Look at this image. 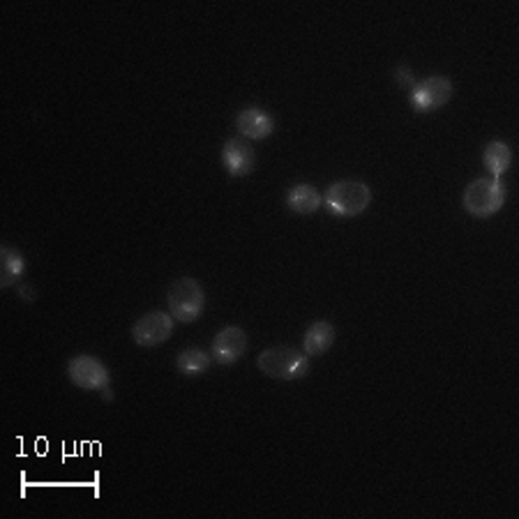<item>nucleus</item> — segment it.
<instances>
[{"instance_id":"nucleus-8","label":"nucleus","mask_w":519,"mask_h":519,"mask_svg":"<svg viewBox=\"0 0 519 519\" xmlns=\"http://www.w3.org/2000/svg\"><path fill=\"white\" fill-rule=\"evenodd\" d=\"M245 351H248V335L238 325H227L224 330H219L210 346V354L219 365H233Z\"/></svg>"},{"instance_id":"nucleus-6","label":"nucleus","mask_w":519,"mask_h":519,"mask_svg":"<svg viewBox=\"0 0 519 519\" xmlns=\"http://www.w3.org/2000/svg\"><path fill=\"white\" fill-rule=\"evenodd\" d=\"M174 316L171 312H151L143 314L134 325H132V340L139 346L146 349H155V346L164 344L174 333Z\"/></svg>"},{"instance_id":"nucleus-2","label":"nucleus","mask_w":519,"mask_h":519,"mask_svg":"<svg viewBox=\"0 0 519 519\" xmlns=\"http://www.w3.org/2000/svg\"><path fill=\"white\" fill-rule=\"evenodd\" d=\"M257 367L277 381H298L310 372V355L293 346H270L261 351Z\"/></svg>"},{"instance_id":"nucleus-17","label":"nucleus","mask_w":519,"mask_h":519,"mask_svg":"<svg viewBox=\"0 0 519 519\" xmlns=\"http://www.w3.org/2000/svg\"><path fill=\"white\" fill-rule=\"evenodd\" d=\"M19 298H24L26 302L33 301V298H35L33 287H28V284H21V287H19Z\"/></svg>"},{"instance_id":"nucleus-12","label":"nucleus","mask_w":519,"mask_h":519,"mask_svg":"<svg viewBox=\"0 0 519 519\" xmlns=\"http://www.w3.org/2000/svg\"><path fill=\"white\" fill-rule=\"evenodd\" d=\"M323 199H321L319 192L307 183H298L293 185L291 190L287 195V206L291 213L296 215H314L316 210L321 208Z\"/></svg>"},{"instance_id":"nucleus-5","label":"nucleus","mask_w":519,"mask_h":519,"mask_svg":"<svg viewBox=\"0 0 519 519\" xmlns=\"http://www.w3.org/2000/svg\"><path fill=\"white\" fill-rule=\"evenodd\" d=\"M68 376L81 390H104L107 386H111V374H109L107 365L88 354L74 355L69 360Z\"/></svg>"},{"instance_id":"nucleus-13","label":"nucleus","mask_w":519,"mask_h":519,"mask_svg":"<svg viewBox=\"0 0 519 519\" xmlns=\"http://www.w3.org/2000/svg\"><path fill=\"white\" fill-rule=\"evenodd\" d=\"M26 272L24 254L16 252L15 248H0V287H12L19 281V277Z\"/></svg>"},{"instance_id":"nucleus-18","label":"nucleus","mask_w":519,"mask_h":519,"mask_svg":"<svg viewBox=\"0 0 519 519\" xmlns=\"http://www.w3.org/2000/svg\"><path fill=\"white\" fill-rule=\"evenodd\" d=\"M102 397H104V402H111V399H113L111 386H107V388H104V390H102Z\"/></svg>"},{"instance_id":"nucleus-3","label":"nucleus","mask_w":519,"mask_h":519,"mask_svg":"<svg viewBox=\"0 0 519 519\" xmlns=\"http://www.w3.org/2000/svg\"><path fill=\"white\" fill-rule=\"evenodd\" d=\"M505 196H508V187L499 178H478L466 185L461 206L473 217L485 219L503 208Z\"/></svg>"},{"instance_id":"nucleus-1","label":"nucleus","mask_w":519,"mask_h":519,"mask_svg":"<svg viewBox=\"0 0 519 519\" xmlns=\"http://www.w3.org/2000/svg\"><path fill=\"white\" fill-rule=\"evenodd\" d=\"M323 206L337 217H355L372 204V187L363 180H337L323 192Z\"/></svg>"},{"instance_id":"nucleus-14","label":"nucleus","mask_w":519,"mask_h":519,"mask_svg":"<svg viewBox=\"0 0 519 519\" xmlns=\"http://www.w3.org/2000/svg\"><path fill=\"white\" fill-rule=\"evenodd\" d=\"M482 162H485V166L492 171L494 178H501V175L510 169L513 151H510L505 141H492V143L485 146V151H482Z\"/></svg>"},{"instance_id":"nucleus-11","label":"nucleus","mask_w":519,"mask_h":519,"mask_svg":"<svg viewBox=\"0 0 519 519\" xmlns=\"http://www.w3.org/2000/svg\"><path fill=\"white\" fill-rule=\"evenodd\" d=\"M335 337H337V330L335 325L330 323V321H316L307 328L305 333V340H302V351L307 355H323L330 346L335 344Z\"/></svg>"},{"instance_id":"nucleus-4","label":"nucleus","mask_w":519,"mask_h":519,"mask_svg":"<svg viewBox=\"0 0 519 519\" xmlns=\"http://www.w3.org/2000/svg\"><path fill=\"white\" fill-rule=\"evenodd\" d=\"M169 312L180 323H195L206 307V291L195 277H180L171 284L169 293Z\"/></svg>"},{"instance_id":"nucleus-7","label":"nucleus","mask_w":519,"mask_h":519,"mask_svg":"<svg viewBox=\"0 0 519 519\" xmlns=\"http://www.w3.org/2000/svg\"><path fill=\"white\" fill-rule=\"evenodd\" d=\"M452 98V81L448 77H428L411 88V107L416 111H437Z\"/></svg>"},{"instance_id":"nucleus-10","label":"nucleus","mask_w":519,"mask_h":519,"mask_svg":"<svg viewBox=\"0 0 519 519\" xmlns=\"http://www.w3.org/2000/svg\"><path fill=\"white\" fill-rule=\"evenodd\" d=\"M236 125H238V132L245 139L252 141L268 139V136L275 132V121H272V116L259 107L243 109V111L238 113V118H236Z\"/></svg>"},{"instance_id":"nucleus-15","label":"nucleus","mask_w":519,"mask_h":519,"mask_svg":"<svg viewBox=\"0 0 519 519\" xmlns=\"http://www.w3.org/2000/svg\"><path fill=\"white\" fill-rule=\"evenodd\" d=\"M175 365H178V369L185 376H199V374L208 372L210 355L204 349H199V346H192V349L180 351Z\"/></svg>"},{"instance_id":"nucleus-9","label":"nucleus","mask_w":519,"mask_h":519,"mask_svg":"<svg viewBox=\"0 0 519 519\" xmlns=\"http://www.w3.org/2000/svg\"><path fill=\"white\" fill-rule=\"evenodd\" d=\"M222 162L233 178H245L257 166V153L240 136H231L222 148Z\"/></svg>"},{"instance_id":"nucleus-16","label":"nucleus","mask_w":519,"mask_h":519,"mask_svg":"<svg viewBox=\"0 0 519 519\" xmlns=\"http://www.w3.org/2000/svg\"><path fill=\"white\" fill-rule=\"evenodd\" d=\"M395 74H397V83L402 88H413V72L408 68H404V65H399L397 69H395Z\"/></svg>"}]
</instances>
